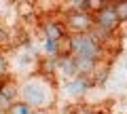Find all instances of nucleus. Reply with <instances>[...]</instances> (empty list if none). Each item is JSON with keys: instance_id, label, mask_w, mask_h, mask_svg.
<instances>
[{"instance_id": "obj_9", "label": "nucleus", "mask_w": 127, "mask_h": 114, "mask_svg": "<svg viewBox=\"0 0 127 114\" xmlns=\"http://www.w3.org/2000/svg\"><path fill=\"white\" fill-rule=\"evenodd\" d=\"M83 87H85V85H83V80H78V82H72V85H68V91H70V93H81V91H83Z\"/></svg>"}, {"instance_id": "obj_2", "label": "nucleus", "mask_w": 127, "mask_h": 114, "mask_svg": "<svg viewBox=\"0 0 127 114\" xmlns=\"http://www.w3.org/2000/svg\"><path fill=\"white\" fill-rule=\"evenodd\" d=\"M21 95H23V101H26L30 108L42 106V104H47V99H49V93H47V89L42 87V82H28L26 87L21 89Z\"/></svg>"}, {"instance_id": "obj_3", "label": "nucleus", "mask_w": 127, "mask_h": 114, "mask_svg": "<svg viewBox=\"0 0 127 114\" xmlns=\"http://www.w3.org/2000/svg\"><path fill=\"white\" fill-rule=\"evenodd\" d=\"M91 25H93V17L85 11H76V13H70L66 17V30L74 34H89Z\"/></svg>"}, {"instance_id": "obj_4", "label": "nucleus", "mask_w": 127, "mask_h": 114, "mask_svg": "<svg viewBox=\"0 0 127 114\" xmlns=\"http://www.w3.org/2000/svg\"><path fill=\"white\" fill-rule=\"evenodd\" d=\"M93 21H95V25H97V27H102V30L108 32V34L117 32L119 25H121V21H119V17H117V13H114L112 6H106V9H102L100 13H95Z\"/></svg>"}, {"instance_id": "obj_12", "label": "nucleus", "mask_w": 127, "mask_h": 114, "mask_svg": "<svg viewBox=\"0 0 127 114\" xmlns=\"http://www.w3.org/2000/svg\"><path fill=\"white\" fill-rule=\"evenodd\" d=\"M125 68H127V61H125Z\"/></svg>"}, {"instance_id": "obj_7", "label": "nucleus", "mask_w": 127, "mask_h": 114, "mask_svg": "<svg viewBox=\"0 0 127 114\" xmlns=\"http://www.w3.org/2000/svg\"><path fill=\"white\" fill-rule=\"evenodd\" d=\"M102 9H106V0H83V11L85 13H100Z\"/></svg>"}, {"instance_id": "obj_1", "label": "nucleus", "mask_w": 127, "mask_h": 114, "mask_svg": "<svg viewBox=\"0 0 127 114\" xmlns=\"http://www.w3.org/2000/svg\"><path fill=\"white\" fill-rule=\"evenodd\" d=\"M100 55H102V45L95 36H91V34H76L72 38V57L97 61Z\"/></svg>"}, {"instance_id": "obj_6", "label": "nucleus", "mask_w": 127, "mask_h": 114, "mask_svg": "<svg viewBox=\"0 0 127 114\" xmlns=\"http://www.w3.org/2000/svg\"><path fill=\"white\" fill-rule=\"evenodd\" d=\"M55 53H57L59 59H70V57H72V38L62 36L55 42Z\"/></svg>"}, {"instance_id": "obj_5", "label": "nucleus", "mask_w": 127, "mask_h": 114, "mask_svg": "<svg viewBox=\"0 0 127 114\" xmlns=\"http://www.w3.org/2000/svg\"><path fill=\"white\" fill-rule=\"evenodd\" d=\"M42 34L47 36L49 42H57L62 36H66V27L62 23H57V21H47L42 25Z\"/></svg>"}, {"instance_id": "obj_11", "label": "nucleus", "mask_w": 127, "mask_h": 114, "mask_svg": "<svg viewBox=\"0 0 127 114\" xmlns=\"http://www.w3.org/2000/svg\"><path fill=\"white\" fill-rule=\"evenodd\" d=\"M2 40H6V32H4V27L0 25V42H2Z\"/></svg>"}, {"instance_id": "obj_8", "label": "nucleus", "mask_w": 127, "mask_h": 114, "mask_svg": "<svg viewBox=\"0 0 127 114\" xmlns=\"http://www.w3.org/2000/svg\"><path fill=\"white\" fill-rule=\"evenodd\" d=\"M114 13H117V17H119V21H127V0H117L114 2Z\"/></svg>"}, {"instance_id": "obj_10", "label": "nucleus", "mask_w": 127, "mask_h": 114, "mask_svg": "<svg viewBox=\"0 0 127 114\" xmlns=\"http://www.w3.org/2000/svg\"><path fill=\"white\" fill-rule=\"evenodd\" d=\"M15 108H17V110H15V114H30V112H32V108L26 104V101L19 104V106H15Z\"/></svg>"}]
</instances>
